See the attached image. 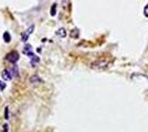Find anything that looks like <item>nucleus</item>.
<instances>
[{
  "label": "nucleus",
  "instance_id": "1",
  "mask_svg": "<svg viewBox=\"0 0 148 132\" xmlns=\"http://www.w3.org/2000/svg\"><path fill=\"white\" fill-rule=\"evenodd\" d=\"M110 66V62L105 60H97L91 64V67L95 69H106Z\"/></svg>",
  "mask_w": 148,
  "mask_h": 132
},
{
  "label": "nucleus",
  "instance_id": "12",
  "mask_svg": "<svg viewBox=\"0 0 148 132\" xmlns=\"http://www.w3.org/2000/svg\"><path fill=\"white\" fill-rule=\"evenodd\" d=\"M144 16L148 18V3L145 7H144Z\"/></svg>",
  "mask_w": 148,
  "mask_h": 132
},
{
  "label": "nucleus",
  "instance_id": "5",
  "mask_svg": "<svg viewBox=\"0 0 148 132\" xmlns=\"http://www.w3.org/2000/svg\"><path fill=\"white\" fill-rule=\"evenodd\" d=\"M56 35L60 37V38H65L66 37V30L64 28H60L58 31H56Z\"/></svg>",
  "mask_w": 148,
  "mask_h": 132
},
{
  "label": "nucleus",
  "instance_id": "7",
  "mask_svg": "<svg viewBox=\"0 0 148 132\" xmlns=\"http://www.w3.org/2000/svg\"><path fill=\"white\" fill-rule=\"evenodd\" d=\"M39 62H40V58H39V57L34 56V55L31 57V65H32V66H36Z\"/></svg>",
  "mask_w": 148,
  "mask_h": 132
},
{
  "label": "nucleus",
  "instance_id": "9",
  "mask_svg": "<svg viewBox=\"0 0 148 132\" xmlns=\"http://www.w3.org/2000/svg\"><path fill=\"white\" fill-rule=\"evenodd\" d=\"M79 34H80V32H79L77 29H74V30H72V32H71V37H72V38H79Z\"/></svg>",
  "mask_w": 148,
  "mask_h": 132
},
{
  "label": "nucleus",
  "instance_id": "16",
  "mask_svg": "<svg viewBox=\"0 0 148 132\" xmlns=\"http://www.w3.org/2000/svg\"><path fill=\"white\" fill-rule=\"evenodd\" d=\"M28 37H29V34H27V33L23 34V37H22V41H23V42H27V41H28Z\"/></svg>",
  "mask_w": 148,
  "mask_h": 132
},
{
  "label": "nucleus",
  "instance_id": "3",
  "mask_svg": "<svg viewBox=\"0 0 148 132\" xmlns=\"http://www.w3.org/2000/svg\"><path fill=\"white\" fill-rule=\"evenodd\" d=\"M1 76H2V78H3L5 81H10V79L12 78V75H11V73H10L8 69H5V70L1 73Z\"/></svg>",
  "mask_w": 148,
  "mask_h": 132
},
{
  "label": "nucleus",
  "instance_id": "15",
  "mask_svg": "<svg viewBox=\"0 0 148 132\" xmlns=\"http://www.w3.org/2000/svg\"><path fill=\"white\" fill-rule=\"evenodd\" d=\"M6 88V84L2 82H0V90H3Z\"/></svg>",
  "mask_w": 148,
  "mask_h": 132
},
{
  "label": "nucleus",
  "instance_id": "4",
  "mask_svg": "<svg viewBox=\"0 0 148 132\" xmlns=\"http://www.w3.org/2000/svg\"><path fill=\"white\" fill-rule=\"evenodd\" d=\"M29 81H30L31 84H39V83L42 82V79L39 77V75H32Z\"/></svg>",
  "mask_w": 148,
  "mask_h": 132
},
{
  "label": "nucleus",
  "instance_id": "8",
  "mask_svg": "<svg viewBox=\"0 0 148 132\" xmlns=\"http://www.w3.org/2000/svg\"><path fill=\"white\" fill-rule=\"evenodd\" d=\"M3 40H5V42H6V43H9V42H10L11 38H10L9 32H5V33H3Z\"/></svg>",
  "mask_w": 148,
  "mask_h": 132
},
{
  "label": "nucleus",
  "instance_id": "6",
  "mask_svg": "<svg viewBox=\"0 0 148 132\" xmlns=\"http://www.w3.org/2000/svg\"><path fill=\"white\" fill-rule=\"evenodd\" d=\"M23 53L27 54V55H29V56H33V53H32V47H31V45H25V49H23Z\"/></svg>",
  "mask_w": 148,
  "mask_h": 132
},
{
  "label": "nucleus",
  "instance_id": "13",
  "mask_svg": "<svg viewBox=\"0 0 148 132\" xmlns=\"http://www.w3.org/2000/svg\"><path fill=\"white\" fill-rule=\"evenodd\" d=\"M33 30H34V25L32 24V25L30 26V28H29V29L27 30V34H31V33L33 32Z\"/></svg>",
  "mask_w": 148,
  "mask_h": 132
},
{
  "label": "nucleus",
  "instance_id": "11",
  "mask_svg": "<svg viewBox=\"0 0 148 132\" xmlns=\"http://www.w3.org/2000/svg\"><path fill=\"white\" fill-rule=\"evenodd\" d=\"M10 73H11L12 77H14V76H18V68H17V66H13V69L10 72Z\"/></svg>",
  "mask_w": 148,
  "mask_h": 132
},
{
  "label": "nucleus",
  "instance_id": "10",
  "mask_svg": "<svg viewBox=\"0 0 148 132\" xmlns=\"http://www.w3.org/2000/svg\"><path fill=\"white\" fill-rule=\"evenodd\" d=\"M56 3H53L52 7H51V16H56Z\"/></svg>",
  "mask_w": 148,
  "mask_h": 132
},
{
  "label": "nucleus",
  "instance_id": "14",
  "mask_svg": "<svg viewBox=\"0 0 148 132\" xmlns=\"http://www.w3.org/2000/svg\"><path fill=\"white\" fill-rule=\"evenodd\" d=\"M5 118L7 120L9 119V108L8 107H6V110H5Z\"/></svg>",
  "mask_w": 148,
  "mask_h": 132
},
{
  "label": "nucleus",
  "instance_id": "2",
  "mask_svg": "<svg viewBox=\"0 0 148 132\" xmlns=\"http://www.w3.org/2000/svg\"><path fill=\"white\" fill-rule=\"evenodd\" d=\"M6 60L12 64L17 63L19 61V54L17 52H10V53H8L6 55Z\"/></svg>",
  "mask_w": 148,
  "mask_h": 132
}]
</instances>
